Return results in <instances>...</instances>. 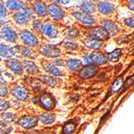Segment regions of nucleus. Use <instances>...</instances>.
I'll return each instance as SVG.
<instances>
[{
    "mask_svg": "<svg viewBox=\"0 0 134 134\" xmlns=\"http://www.w3.org/2000/svg\"><path fill=\"white\" fill-rule=\"evenodd\" d=\"M83 60H84V63L88 65H92V64L100 65V64H103L106 63L107 58L103 54L94 52L91 54L84 55Z\"/></svg>",
    "mask_w": 134,
    "mask_h": 134,
    "instance_id": "1",
    "label": "nucleus"
},
{
    "mask_svg": "<svg viewBox=\"0 0 134 134\" xmlns=\"http://www.w3.org/2000/svg\"><path fill=\"white\" fill-rule=\"evenodd\" d=\"M40 104L46 110H52L55 106V101L53 96L49 93H43L40 97Z\"/></svg>",
    "mask_w": 134,
    "mask_h": 134,
    "instance_id": "2",
    "label": "nucleus"
},
{
    "mask_svg": "<svg viewBox=\"0 0 134 134\" xmlns=\"http://www.w3.org/2000/svg\"><path fill=\"white\" fill-rule=\"evenodd\" d=\"M20 36H21V39L23 41V43L28 46L35 47L39 43V40H38L37 37H36V36L30 31H27V30L22 31L20 32Z\"/></svg>",
    "mask_w": 134,
    "mask_h": 134,
    "instance_id": "3",
    "label": "nucleus"
},
{
    "mask_svg": "<svg viewBox=\"0 0 134 134\" xmlns=\"http://www.w3.org/2000/svg\"><path fill=\"white\" fill-rule=\"evenodd\" d=\"M31 16L32 13L31 10L24 7L20 11L17 12L14 15V19L15 21L19 24H26Z\"/></svg>",
    "mask_w": 134,
    "mask_h": 134,
    "instance_id": "4",
    "label": "nucleus"
},
{
    "mask_svg": "<svg viewBox=\"0 0 134 134\" xmlns=\"http://www.w3.org/2000/svg\"><path fill=\"white\" fill-rule=\"evenodd\" d=\"M89 37L92 40L102 42L108 38V34L104 28L97 27L93 28L89 31Z\"/></svg>",
    "mask_w": 134,
    "mask_h": 134,
    "instance_id": "5",
    "label": "nucleus"
},
{
    "mask_svg": "<svg viewBox=\"0 0 134 134\" xmlns=\"http://www.w3.org/2000/svg\"><path fill=\"white\" fill-rule=\"evenodd\" d=\"M40 52L46 56L48 57H57L60 55V50L54 45L51 44H45L40 47Z\"/></svg>",
    "mask_w": 134,
    "mask_h": 134,
    "instance_id": "6",
    "label": "nucleus"
},
{
    "mask_svg": "<svg viewBox=\"0 0 134 134\" xmlns=\"http://www.w3.org/2000/svg\"><path fill=\"white\" fill-rule=\"evenodd\" d=\"M47 11L51 17L55 20H60L64 15V11L56 3H51L47 7Z\"/></svg>",
    "mask_w": 134,
    "mask_h": 134,
    "instance_id": "7",
    "label": "nucleus"
},
{
    "mask_svg": "<svg viewBox=\"0 0 134 134\" xmlns=\"http://www.w3.org/2000/svg\"><path fill=\"white\" fill-rule=\"evenodd\" d=\"M38 123V119L34 116H25L18 120V125L25 129H31Z\"/></svg>",
    "mask_w": 134,
    "mask_h": 134,
    "instance_id": "8",
    "label": "nucleus"
},
{
    "mask_svg": "<svg viewBox=\"0 0 134 134\" xmlns=\"http://www.w3.org/2000/svg\"><path fill=\"white\" fill-rule=\"evenodd\" d=\"M1 37L6 40V41H8V42H15L17 40V34L15 33V31L12 29L11 27L7 26V27H4L2 30H1Z\"/></svg>",
    "mask_w": 134,
    "mask_h": 134,
    "instance_id": "9",
    "label": "nucleus"
},
{
    "mask_svg": "<svg viewBox=\"0 0 134 134\" xmlns=\"http://www.w3.org/2000/svg\"><path fill=\"white\" fill-rule=\"evenodd\" d=\"M42 31L46 36L49 38H55L59 33L58 27H56V25L52 23H47L43 24Z\"/></svg>",
    "mask_w": 134,
    "mask_h": 134,
    "instance_id": "10",
    "label": "nucleus"
},
{
    "mask_svg": "<svg viewBox=\"0 0 134 134\" xmlns=\"http://www.w3.org/2000/svg\"><path fill=\"white\" fill-rule=\"evenodd\" d=\"M6 66L10 70L12 71L15 74H19L21 75L23 72V65L21 64V63L19 61L18 59H9L6 62Z\"/></svg>",
    "mask_w": 134,
    "mask_h": 134,
    "instance_id": "11",
    "label": "nucleus"
},
{
    "mask_svg": "<svg viewBox=\"0 0 134 134\" xmlns=\"http://www.w3.org/2000/svg\"><path fill=\"white\" fill-rule=\"evenodd\" d=\"M12 95L15 98L21 101H26L29 99V92L21 86H16L13 90H12Z\"/></svg>",
    "mask_w": 134,
    "mask_h": 134,
    "instance_id": "12",
    "label": "nucleus"
},
{
    "mask_svg": "<svg viewBox=\"0 0 134 134\" xmlns=\"http://www.w3.org/2000/svg\"><path fill=\"white\" fill-rule=\"evenodd\" d=\"M73 16H74L77 20L80 21L85 24H92L96 22V19L90 15L84 13L83 11H75L73 12Z\"/></svg>",
    "mask_w": 134,
    "mask_h": 134,
    "instance_id": "13",
    "label": "nucleus"
},
{
    "mask_svg": "<svg viewBox=\"0 0 134 134\" xmlns=\"http://www.w3.org/2000/svg\"><path fill=\"white\" fill-rule=\"evenodd\" d=\"M97 72V68L94 65H88L86 67L83 68L80 73L79 76L82 78V79H89L93 77Z\"/></svg>",
    "mask_w": 134,
    "mask_h": 134,
    "instance_id": "14",
    "label": "nucleus"
},
{
    "mask_svg": "<svg viewBox=\"0 0 134 134\" xmlns=\"http://www.w3.org/2000/svg\"><path fill=\"white\" fill-rule=\"evenodd\" d=\"M15 47H10L6 44L0 43V56L9 59L15 55Z\"/></svg>",
    "mask_w": 134,
    "mask_h": 134,
    "instance_id": "15",
    "label": "nucleus"
},
{
    "mask_svg": "<svg viewBox=\"0 0 134 134\" xmlns=\"http://www.w3.org/2000/svg\"><path fill=\"white\" fill-rule=\"evenodd\" d=\"M97 8L100 13L104 15H109L114 10L113 5L108 2H100L97 4Z\"/></svg>",
    "mask_w": 134,
    "mask_h": 134,
    "instance_id": "16",
    "label": "nucleus"
},
{
    "mask_svg": "<svg viewBox=\"0 0 134 134\" xmlns=\"http://www.w3.org/2000/svg\"><path fill=\"white\" fill-rule=\"evenodd\" d=\"M33 10L40 17H45L47 15V9L43 2H36L33 4Z\"/></svg>",
    "mask_w": 134,
    "mask_h": 134,
    "instance_id": "17",
    "label": "nucleus"
},
{
    "mask_svg": "<svg viewBox=\"0 0 134 134\" xmlns=\"http://www.w3.org/2000/svg\"><path fill=\"white\" fill-rule=\"evenodd\" d=\"M43 65L44 70L47 72L52 74V75H54V76H61V75H63V72H62L61 69L59 68L56 66H55L54 64L49 63V62H46Z\"/></svg>",
    "mask_w": 134,
    "mask_h": 134,
    "instance_id": "18",
    "label": "nucleus"
},
{
    "mask_svg": "<svg viewBox=\"0 0 134 134\" xmlns=\"http://www.w3.org/2000/svg\"><path fill=\"white\" fill-rule=\"evenodd\" d=\"M102 25H103L104 29L108 32V34L114 35L119 31V27H117V25L112 21H109V20L104 21Z\"/></svg>",
    "mask_w": 134,
    "mask_h": 134,
    "instance_id": "19",
    "label": "nucleus"
},
{
    "mask_svg": "<svg viewBox=\"0 0 134 134\" xmlns=\"http://www.w3.org/2000/svg\"><path fill=\"white\" fill-rule=\"evenodd\" d=\"M66 65L69 70L73 71H79L83 68V64L79 59H68L66 62Z\"/></svg>",
    "mask_w": 134,
    "mask_h": 134,
    "instance_id": "20",
    "label": "nucleus"
},
{
    "mask_svg": "<svg viewBox=\"0 0 134 134\" xmlns=\"http://www.w3.org/2000/svg\"><path fill=\"white\" fill-rule=\"evenodd\" d=\"M83 43L87 46L88 48H92L94 50H100L103 46V43L100 41H96L92 39H83Z\"/></svg>",
    "mask_w": 134,
    "mask_h": 134,
    "instance_id": "21",
    "label": "nucleus"
},
{
    "mask_svg": "<svg viewBox=\"0 0 134 134\" xmlns=\"http://www.w3.org/2000/svg\"><path fill=\"white\" fill-rule=\"evenodd\" d=\"M23 68H24L27 72L31 74H36L40 71L38 67L35 65V64L30 60H23Z\"/></svg>",
    "mask_w": 134,
    "mask_h": 134,
    "instance_id": "22",
    "label": "nucleus"
},
{
    "mask_svg": "<svg viewBox=\"0 0 134 134\" xmlns=\"http://www.w3.org/2000/svg\"><path fill=\"white\" fill-rule=\"evenodd\" d=\"M25 5L19 1H7L6 2V7L11 10H21Z\"/></svg>",
    "mask_w": 134,
    "mask_h": 134,
    "instance_id": "23",
    "label": "nucleus"
},
{
    "mask_svg": "<svg viewBox=\"0 0 134 134\" xmlns=\"http://www.w3.org/2000/svg\"><path fill=\"white\" fill-rule=\"evenodd\" d=\"M80 8L83 10L84 13H87L88 15L92 14L95 10V5L92 2H83L80 6Z\"/></svg>",
    "mask_w": 134,
    "mask_h": 134,
    "instance_id": "24",
    "label": "nucleus"
},
{
    "mask_svg": "<svg viewBox=\"0 0 134 134\" xmlns=\"http://www.w3.org/2000/svg\"><path fill=\"white\" fill-rule=\"evenodd\" d=\"M40 120L43 124H46V125H49L52 124L53 121L55 119V116L52 113H43L40 116Z\"/></svg>",
    "mask_w": 134,
    "mask_h": 134,
    "instance_id": "25",
    "label": "nucleus"
},
{
    "mask_svg": "<svg viewBox=\"0 0 134 134\" xmlns=\"http://www.w3.org/2000/svg\"><path fill=\"white\" fill-rule=\"evenodd\" d=\"M20 52L23 56H26L27 58L35 59V53L30 48L27 47H20Z\"/></svg>",
    "mask_w": 134,
    "mask_h": 134,
    "instance_id": "26",
    "label": "nucleus"
},
{
    "mask_svg": "<svg viewBox=\"0 0 134 134\" xmlns=\"http://www.w3.org/2000/svg\"><path fill=\"white\" fill-rule=\"evenodd\" d=\"M121 55V50L120 49H116L113 52H112L111 53H108V59L109 61L112 62H116L119 59V58Z\"/></svg>",
    "mask_w": 134,
    "mask_h": 134,
    "instance_id": "27",
    "label": "nucleus"
},
{
    "mask_svg": "<svg viewBox=\"0 0 134 134\" xmlns=\"http://www.w3.org/2000/svg\"><path fill=\"white\" fill-rule=\"evenodd\" d=\"M123 85V80L121 77H119L116 80V81L114 82V83L113 84V86L111 88V93H116V92H118L120 88L122 87Z\"/></svg>",
    "mask_w": 134,
    "mask_h": 134,
    "instance_id": "28",
    "label": "nucleus"
},
{
    "mask_svg": "<svg viewBox=\"0 0 134 134\" xmlns=\"http://www.w3.org/2000/svg\"><path fill=\"white\" fill-rule=\"evenodd\" d=\"M75 129H76L75 124L72 122H69L64 125V127L63 129V133L64 134H72L73 132L75 131Z\"/></svg>",
    "mask_w": 134,
    "mask_h": 134,
    "instance_id": "29",
    "label": "nucleus"
},
{
    "mask_svg": "<svg viewBox=\"0 0 134 134\" xmlns=\"http://www.w3.org/2000/svg\"><path fill=\"white\" fill-rule=\"evenodd\" d=\"M11 127L5 122H0V134H6L10 132Z\"/></svg>",
    "mask_w": 134,
    "mask_h": 134,
    "instance_id": "30",
    "label": "nucleus"
},
{
    "mask_svg": "<svg viewBox=\"0 0 134 134\" xmlns=\"http://www.w3.org/2000/svg\"><path fill=\"white\" fill-rule=\"evenodd\" d=\"M43 80L47 84H49L50 86H52V87H55L57 83L56 80L53 76H43Z\"/></svg>",
    "mask_w": 134,
    "mask_h": 134,
    "instance_id": "31",
    "label": "nucleus"
},
{
    "mask_svg": "<svg viewBox=\"0 0 134 134\" xmlns=\"http://www.w3.org/2000/svg\"><path fill=\"white\" fill-rule=\"evenodd\" d=\"M7 93H8V89L7 85L3 81H0V96L5 97L6 96H7Z\"/></svg>",
    "mask_w": 134,
    "mask_h": 134,
    "instance_id": "32",
    "label": "nucleus"
},
{
    "mask_svg": "<svg viewBox=\"0 0 134 134\" xmlns=\"http://www.w3.org/2000/svg\"><path fill=\"white\" fill-rule=\"evenodd\" d=\"M3 118L5 121H7V122H12V121H15L16 116L12 113H5Z\"/></svg>",
    "mask_w": 134,
    "mask_h": 134,
    "instance_id": "33",
    "label": "nucleus"
},
{
    "mask_svg": "<svg viewBox=\"0 0 134 134\" xmlns=\"http://www.w3.org/2000/svg\"><path fill=\"white\" fill-rule=\"evenodd\" d=\"M7 15V7H6L3 4L0 3V19L5 18Z\"/></svg>",
    "mask_w": 134,
    "mask_h": 134,
    "instance_id": "34",
    "label": "nucleus"
},
{
    "mask_svg": "<svg viewBox=\"0 0 134 134\" xmlns=\"http://www.w3.org/2000/svg\"><path fill=\"white\" fill-rule=\"evenodd\" d=\"M43 26V24H42L41 22H40V21H35L34 22V28L37 31H40V32L42 31Z\"/></svg>",
    "mask_w": 134,
    "mask_h": 134,
    "instance_id": "35",
    "label": "nucleus"
},
{
    "mask_svg": "<svg viewBox=\"0 0 134 134\" xmlns=\"http://www.w3.org/2000/svg\"><path fill=\"white\" fill-rule=\"evenodd\" d=\"M9 104L5 100H0V111H3L8 108Z\"/></svg>",
    "mask_w": 134,
    "mask_h": 134,
    "instance_id": "36",
    "label": "nucleus"
},
{
    "mask_svg": "<svg viewBox=\"0 0 134 134\" xmlns=\"http://www.w3.org/2000/svg\"><path fill=\"white\" fill-rule=\"evenodd\" d=\"M125 23L126 25H128L129 27H134V16L133 17H130V18H128L125 20Z\"/></svg>",
    "mask_w": 134,
    "mask_h": 134,
    "instance_id": "37",
    "label": "nucleus"
},
{
    "mask_svg": "<svg viewBox=\"0 0 134 134\" xmlns=\"http://www.w3.org/2000/svg\"><path fill=\"white\" fill-rule=\"evenodd\" d=\"M133 82H134V76H132L129 77L127 79V80L125 81V88H128Z\"/></svg>",
    "mask_w": 134,
    "mask_h": 134,
    "instance_id": "38",
    "label": "nucleus"
},
{
    "mask_svg": "<svg viewBox=\"0 0 134 134\" xmlns=\"http://www.w3.org/2000/svg\"><path fill=\"white\" fill-rule=\"evenodd\" d=\"M66 47H67V48H69V49H76V48L78 47V45L74 43H72V42H67Z\"/></svg>",
    "mask_w": 134,
    "mask_h": 134,
    "instance_id": "39",
    "label": "nucleus"
},
{
    "mask_svg": "<svg viewBox=\"0 0 134 134\" xmlns=\"http://www.w3.org/2000/svg\"><path fill=\"white\" fill-rule=\"evenodd\" d=\"M55 66L56 67H59V66H63L64 65V63L61 59H56L55 61Z\"/></svg>",
    "mask_w": 134,
    "mask_h": 134,
    "instance_id": "40",
    "label": "nucleus"
},
{
    "mask_svg": "<svg viewBox=\"0 0 134 134\" xmlns=\"http://www.w3.org/2000/svg\"><path fill=\"white\" fill-rule=\"evenodd\" d=\"M128 7L131 10H134V0H132V1H129L128 3Z\"/></svg>",
    "mask_w": 134,
    "mask_h": 134,
    "instance_id": "41",
    "label": "nucleus"
},
{
    "mask_svg": "<svg viewBox=\"0 0 134 134\" xmlns=\"http://www.w3.org/2000/svg\"><path fill=\"white\" fill-rule=\"evenodd\" d=\"M56 3H61L63 4H66V3H68L69 1H56Z\"/></svg>",
    "mask_w": 134,
    "mask_h": 134,
    "instance_id": "42",
    "label": "nucleus"
},
{
    "mask_svg": "<svg viewBox=\"0 0 134 134\" xmlns=\"http://www.w3.org/2000/svg\"><path fill=\"white\" fill-rule=\"evenodd\" d=\"M43 134H54L52 132H50V131H47V132H43Z\"/></svg>",
    "mask_w": 134,
    "mask_h": 134,
    "instance_id": "43",
    "label": "nucleus"
},
{
    "mask_svg": "<svg viewBox=\"0 0 134 134\" xmlns=\"http://www.w3.org/2000/svg\"><path fill=\"white\" fill-rule=\"evenodd\" d=\"M0 62H1V58H0Z\"/></svg>",
    "mask_w": 134,
    "mask_h": 134,
    "instance_id": "44",
    "label": "nucleus"
}]
</instances>
